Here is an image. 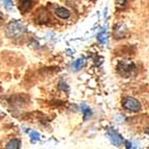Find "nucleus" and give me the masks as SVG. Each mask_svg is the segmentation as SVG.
Listing matches in <instances>:
<instances>
[{"mask_svg": "<svg viewBox=\"0 0 149 149\" xmlns=\"http://www.w3.org/2000/svg\"><path fill=\"white\" fill-rule=\"evenodd\" d=\"M3 2H4L5 8H8V10H10V8L13 6V1H12V0H3Z\"/></svg>", "mask_w": 149, "mask_h": 149, "instance_id": "ddd939ff", "label": "nucleus"}, {"mask_svg": "<svg viewBox=\"0 0 149 149\" xmlns=\"http://www.w3.org/2000/svg\"><path fill=\"white\" fill-rule=\"evenodd\" d=\"M146 134H149V127L146 129Z\"/></svg>", "mask_w": 149, "mask_h": 149, "instance_id": "dca6fc26", "label": "nucleus"}, {"mask_svg": "<svg viewBox=\"0 0 149 149\" xmlns=\"http://www.w3.org/2000/svg\"><path fill=\"white\" fill-rule=\"evenodd\" d=\"M29 136H30V139H31L32 141H39V140H40V134H39V132H37L30 130Z\"/></svg>", "mask_w": 149, "mask_h": 149, "instance_id": "f8f14e48", "label": "nucleus"}, {"mask_svg": "<svg viewBox=\"0 0 149 149\" xmlns=\"http://www.w3.org/2000/svg\"><path fill=\"white\" fill-rule=\"evenodd\" d=\"M123 107L130 112H139L141 109V103L134 97H126L123 100Z\"/></svg>", "mask_w": 149, "mask_h": 149, "instance_id": "7ed1b4c3", "label": "nucleus"}, {"mask_svg": "<svg viewBox=\"0 0 149 149\" xmlns=\"http://www.w3.org/2000/svg\"><path fill=\"white\" fill-rule=\"evenodd\" d=\"M33 0H20L19 1V10L21 13H26L32 8Z\"/></svg>", "mask_w": 149, "mask_h": 149, "instance_id": "39448f33", "label": "nucleus"}, {"mask_svg": "<svg viewBox=\"0 0 149 149\" xmlns=\"http://www.w3.org/2000/svg\"><path fill=\"white\" fill-rule=\"evenodd\" d=\"M97 39H98V41H99L100 43L105 44V43L107 42V32L105 31V30H103V31L100 32L99 35L97 36Z\"/></svg>", "mask_w": 149, "mask_h": 149, "instance_id": "9b49d317", "label": "nucleus"}, {"mask_svg": "<svg viewBox=\"0 0 149 149\" xmlns=\"http://www.w3.org/2000/svg\"><path fill=\"white\" fill-rule=\"evenodd\" d=\"M125 1H126V0H117V3L118 4H124Z\"/></svg>", "mask_w": 149, "mask_h": 149, "instance_id": "4468645a", "label": "nucleus"}, {"mask_svg": "<svg viewBox=\"0 0 149 149\" xmlns=\"http://www.w3.org/2000/svg\"><path fill=\"white\" fill-rule=\"evenodd\" d=\"M80 109H81L82 114H84V117L85 119H88L89 117H91V115H92V109H90L89 105L85 104V103H82L80 105Z\"/></svg>", "mask_w": 149, "mask_h": 149, "instance_id": "1a4fd4ad", "label": "nucleus"}, {"mask_svg": "<svg viewBox=\"0 0 149 149\" xmlns=\"http://www.w3.org/2000/svg\"><path fill=\"white\" fill-rule=\"evenodd\" d=\"M125 144H126V147L127 148H132V143H129V142H126V143H125Z\"/></svg>", "mask_w": 149, "mask_h": 149, "instance_id": "2eb2a0df", "label": "nucleus"}, {"mask_svg": "<svg viewBox=\"0 0 149 149\" xmlns=\"http://www.w3.org/2000/svg\"><path fill=\"white\" fill-rule=\"evenodd\" d=\"M84 65H85V58H84V57H80V58H78V60H76L73 63V68H74L76 71H78V70H80L84 67Z\"/></svg>", "mask_w": 149, "mask_h": 149, "instance_id": "9d476101", "label": "nucleus"}, {"mask_svg": "<svg viewBox=\"0 0 149 149\" xmlns=\"http://www.w3.org/2000/svg\"><path fill=\"white\" fill-rule=\"evenodd\" d=\"M55 14L57 17H60L61 19H67L70 17V12L65 8H57L55 10Z\"/></svg>", "mask_w": 149, "mask_h": 149, "instance_id": "0eeeda50", "label": "nucleus"}, {"mask_svg": "<svg viewBox=\"0 0 149 149\" xmlns=\"http://www.w3.org/2000/svg\"><path fill=\"white\" fill-rule=\"evenodd\" d=\"M1 18H2V13L0 12V19H1Z\"/></svg>", "mask_w": 149, "mask_h": 149, "instance_id": "f3484780", "label": "nucleus"}, {"mask_svg": "<svg viewBox=\"0 0 149 149\" xmlns=\"http://www.w3.org/2000/svg\"><path fill=\"white\" fill-rule=\"evenodd\" d=\"M107 136H109L111 142H112L115 146H120L122 144V142H123V138L121 137V134H119L118 132H116L113 128H109L107 130Z\"/></svg>", "mask_w": 149, "mask_h": 149, "instance_id": "20e7f679", "label": "nucleus"}, {"mask_svg": "<svg viewBox=\"0 0 149 149\" xmlns=\"http://www.w3.org/2000/svg\"><path fill=\"white\" fill-rule=\"evenodd\" d=\"M127 29L125 28L124 25L122 24H118L115 28V37L119 39V38H124V36L126 35Z\"/></svg>", "mask_w": 149, "mask_h": 149, "instance_id": "423d86ee", "label": "nucleus"}, {"mask_svg": "<svg viewBox=\"0 0 149 149\" xmlns=\"http://www.w3.org/2000/svg\"><path fill=\"white\" fill-rule=\"evenodd\" d=\"M25 32H26V26L20 21H14L10 22L6 27V35L10 39L17 40L23 37Z\"/></svg>", "mask_w": 149, "mask_h": 149, "instance_id": "f257e3e1", "label": "nucleus"}, {"mask_svg": "<svg viewBox=\"0 0 149 149\" xmlns=\"http://www.w3.org/2000/svg\"><path fill=\"white\" fill-rule=\"evenodd\" d=\"M117 70L123 76H128L134 70V64L132 62H129V61H122L118 64Z\"/></svg>", "mask_w": 149, "mask_h": 149, "instance_id": "f03ea898", "label": "nucleus"}, {"mask_svg": "<svg viewBox=\"0 0 149 149\" xmlns=\"http://www.w3.org/2000/svg\"><path fill=\"white\" fill-rule=\"evenodd\" d=\"M20 145H21L20 140L14 139V140H12V141L8 142V145L5 146V148H8V149H19V148H20Z\"/></svg>", "mask_w": 149, "mask_h": 149, "instance_id": "6e6552de", "label": "nucleus"}]
</instances>
